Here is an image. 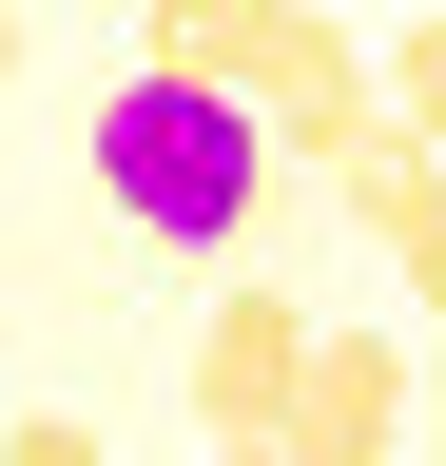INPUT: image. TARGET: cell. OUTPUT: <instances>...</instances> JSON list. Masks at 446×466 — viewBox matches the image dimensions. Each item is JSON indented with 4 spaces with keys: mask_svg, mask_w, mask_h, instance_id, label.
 Listing matches in <instances>:
<instances>
[{
    "mask_svg": "<svg viewBox=\"0 0 446 466\" xmlns=\"http://www.w3.org/2000/svg\"><path fill=\"white\" fill-rule=\"evenodd\" d=\"M136 58H155V78H213L272 156H350L369 116H388L369 97V39L330 20V0H155Z\"/></svg>",
    "mask_w": 446,
    "mask_h": 466,
    "instance_id": "cell-1",
    "label": "cell"
},
{
    "mask_svg": "<svg viewBox=\"0 0 446 466\" xmlns=\"http://www.w3.org/2000/svg\"><path fill=\"white\" fill-rule=\"evenodd\" d=\"M97 195H117V233H155V253H233V233L272 214V137L213 78H136L97 97Z\"/></svg>",
    "mask_w": 446,
    "mask_h": 466,
    "instance_id": "cell-2",
    "label": "cell"
},
{
    "mask_svg": "<svg viewBox=\"0 0 446 466\" xmlns=\"http://www.w3.org/2000/svg\"><path fill=\"white\" fill-rule=\"evenodd\" d=\"M311 330H330V311H292V291H213V330H194V428H213V447H292Z\"/></svg>",
    "mask_w": 446,
    "mask_h": 466,
    "instance_id": "cell-3",
    "label": "cell"
},
{
    "mask_svg": "<svg viewBox=\"0 0 446 466\" xmlns=\"http://www.w3.org/2000/svg\"><path fill=\"white\" fill-rule=\"evenodd\" d=\"M388 447H408V350H388V330H311L292 466H388Z\"/></svg>",
    "mask_w": 446,
    "mask_h": 466,
    "instance_id": "cell-4",
    "label": "cell"
},
{
    "mask_svg": "<svg viewBox=\"0 0 446 466\" xmlns=\"http://www.w3.org/2000/svg\"><path fill=\"white\" fill-rule=\"evenodd\" d=\"M350 214L388 233V272H408V311H446V156H388V175H369Z\"/></svg>",
    "mask_w": 446,
    "mask_h": 466,
    "instance_id": "cell-5",
    "label": "cell"
},
{
    "mask_svg": "<svg viewBox=\"0 0 446 466\" xmlns=\"http://www.w3.org/2000/svg\"><path fill=\"white\" fill-rule=\"evenodd\" d=\"M369 97H388V137H408V156H446V20L369 39Z\"/></svg>",
    "mask_w": 446,
    "mask_h": 466,
    "instance_id": "cell-6",
    "label": "cell"
},
{
    "mask_svg": "<svg viewBox=\"0 0 446 466\" xmlns=\"http://www.w3.org/2000/svg\"><path fill=\"white\" fill-rule=\"evenodd\" d=\"M0 466H117V447H97L78 408H20V428H0Z\"/></svg>",
    "mask_w": 446,
    "mask_h": 466,
    "instance_id": "cell-7",
    "label": "cell"
},
{
    "mask_svg": "<svg viewBox=\"0 0 446 466\" xmlns=\"http://www.w3.org/2000/svg\"><path fill=\"white\" fill-rule=\"evenodd\" d=\"M0 78H20V0H0Z\"/></svg>",
    "mask_w": 446,
    "mask_h": 466,
    "instance_id": "cell-8",
    "label": "cell"
}]
</instances>
